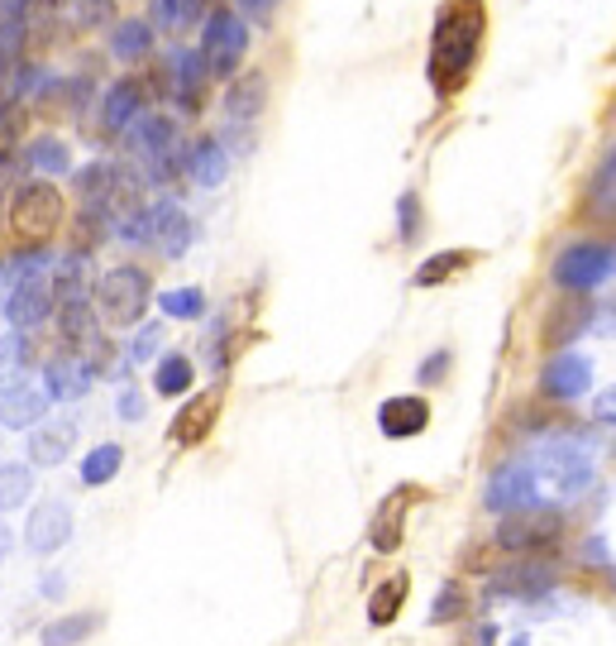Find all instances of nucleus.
Here are the masks:
<instances>
[{"label": "nucleus", "mask_w": 616, "mask_h": 646, "mask_svg": "<svg viewBox=\"0 0 616 646\" xmlns=\"http://www.w3.org/2000/svg\"><path fill=\"white\" fill-rule=\"evenodd\" d=\"M482 39V5L478 0H464V5H450L440 20V34H435V58H430V77L440 91H458L468 77V63L478 53Z\"/></svg>", "instance_id": "obj_1"}, {"label": "nucleus", "mask_w": 616, "mask_h": 646, "mask_svg": "<svg viewBox=\"0 0 616 646\" xmlns=\"http://www.w3.org/2000/svg\"><path fill=\"white\" fill-rule=\"evenodd\" d=\"M96 307H101V316L111 321V326H135L143 316V307H149V273L143 269H111L96 287Z\"/></svg>", "instance_id": "obj_2"}, {"label": "nucleus", "mask_w": 616, "mask_h": 646, "mask_svg": "<svg viewBox=\"0 0 616 646\" xmlns=\"http://www.w3.org/2000/svg\"><path fill=\"white\" fill-rule=\"evenodd\" d=\"M63 221V197L53 183H24L10 201V225L29 239H48Z\"/></svg>", "instance_id": "obj_3"}, {"label": "nucleus", "mask_w": 616, "mask_h": 646, "mask_svg": "<svg viewBox=\"0 0 616 646\" xmlns=\"http://www.w3.org/2000/svg\"><path fill=\"white\" fill-rule=\"evenodd\" d=\"M249 48V34H244V20L229 15V10H215L211 20H205V39H201V63L211 77H229V72L239 67V58H244Z\"/></svg>", "instance_id": "obj_4"}, {"label": "nucleus", "mask_w": 616, "mask_h": 646, "mask_svg": "<svg viewBox=\"0 0 616 646\" xmlns=\"http://www.w3.org/2000/svg\"><path fill=\"white\" fill-rule=\"evenodd\" d=\"M564 518L554 508H530V512H512L502 526H498V546L502 550H536V546H550L560 536Z\"/></svg>", "instance_id": "obj_5"}, {"label": "nucleus", "mask_w": 616, "mask_h": 646, "mask_svg": "<svg viewBox=\"0 0 616 646\" xmlns=\"http://www.w3.org/2000/svg\"><path fill=\"white\" fill-rule=\"evenodd\" d=\"M602 278H612V245H574L554 259L560 287H598Z\"/></svg>", "instance_id": "obj_6"}, {"label": "nucleus", "mask_w": 616, "mask_h": 646, "mask_svg": "<svg viewBox=\"0 0 616 646\" xmlns=\"http://www.w3.org/2000/svg\"><path fill=\"white\" fill-rule=\"evenodd\" d=\"M48 311H53V278L43 273V263H34V273H24L10 297V321H15V331H39Z\"/></svg>", "instance_id": "obj_7"}, {"label": "nucleus", "mask_w": 616, "mask_h": 646, "mask_svg": "<svg viewBox=\"0 0 616 646\" xmlns=\"http://www.w3.org/2000/svg\"><path fill=\"white\" fill-rule=\"evenodd\" d=\"M536 474H545L560 494H578V488H588V479H593V455L583 446H550L545 455L536 460Z\"/></svg>", "instance_id": "obj_8"}, {"label": "nucleus", "mask_w": 616, "mask_h": 646, "mask_svg": "<svg viewBox=\"0 0 616 646\" xmlns=\"http://www.w3.org/2000/svg\"><path fill=\"white\" fill-rule=\"evenodd\" d=\"M554 570L550 560H521V566H506L498 580L488 584V598L498 594V598H540V594H550L554 589Z\"/></svg>", "instance_id": "obj_9"}, {"label": "nucleus", "mask_w": 616, "mask_h": 646, "mask_svg": "<svg viewBox=\"0 0 616 646\" xmlns=\"http://www.w3.org/2000/svg\"><path fill=\"white\" fill-rule=\"evenodd\" d=\"M143 231H149L143 239L159 245L167 259L187 254V245H191V221H187L183 207H173V201H159L153 211H143Z\"/></svg>", "instance_id": "obj_10"}, {"label": "nucleus", "mask_w": 616, "mask_h": 646, "mask_svg": "<svg viewBox=\"0 0 616 646\" xmlns=\"http://www.w3.org/2000/svg\"><path fill=\"white\" fill-rule=\"evenodd\" d=\"M536 484H540L536 464H506V470H498L492 474V484H488V508L521 512V508L536 502Z\"/></svg>", "instance_id": "obj_11"}, {"label": "nucleus", "mask_w": 616, "mask_h": 646, "mask_svg": "<svg viewBox=\"0 0 616 646\" xmlns=\"http://www.w3.org/2000/svg\"><path fill=\"white\" fill-rule=\"evenodd\" d=\"M67 536H72V512H67V502H58V498L39 502L29 526H24V542H29L34 556H53Z\"/></svg>", "instance_id": "obj_12"}, {"label": "nucleus", "mask_w": 616, "mask_h": 646, "mask_svg": "<svg viewBox=\"0 0 616 646\" xmlns=\"http://www.w3.org/2000/svg\"><path fill=\"white\" fill-rule=\"evenodd\" d=\"M426 422H430L426 398H388L378 407V426H382V436H392V440L416 436V431H426Z\"/></svg>", "instance_id": "obj_13"}, {"label": "nucleus", "mask_w": 616, "mask_h": 646, "mask_svg": "<svg viewBox=\"0 0 616 646\" xmlns=\"http://www.w3.org/2000/svg\"><path fill=\"white\" fill-rule=\"evenodd\" d=\"M588 383H593V364H588L583 355H560L545 369V393H550V398H560V402L588 393Z\"/></svg>", "instance_id": "obj_14"}, {"label": "nucleus", "mask_w": 616, "mask_h": 646, "mask_svg": "<svg viewBox=\"0 0 616 646\" xmlns=\"http://www.w3.org/2000/svg\"><path fill=\"white\" fill-rule=\"evenodd\" d=\"M143 101H149V87H143V77L115 82V87L105 91V125H111V129H125L129 120H139Z\"/></svg>", "instance_id": "obj_15"}, {"label": "nucleus", "mask_w": 616, "mask_h": 646, "mask_svg": "<svg viewBox=\"0 0 616 646\" xmlns=\"http://www.w3.org/2000/svg\"><path fill=\"white\" fill-rule=\"evenodd\" d=\"M263 101H268V82H263V72H249V77H239L235 87L225 91V115L235 120V125H244V120L263 115Z\"/></svg>", "instance_id": "obj_16"}, {"label": "nucleus", "mask_w": 616, "mask_h": 646, "mask_svg": "<svg viewBox=\"0 0 616 646\" xmlns=\"http://www.w3.org/2000/svg\"><path fill=\"white\" fill-rule=\"evenodd\" d=\"M215 407H221V398H215V393H201V398H191L187 412L173 422V440H183V446H197L205 431H211V422H215Z\"/></svg>", "instance_id": "obj_17"}, {"label": "nucleus", "mask_w": 616, "mask_h": 646, "mask_svg": "<svg viewBox=\"0 0 616 646\" xmlns=\"http://www.w3.org/2000/svg\"><path fill=\"white\" fill-rule=\"evenodd\" d=\"M72 440H77V426H72V422H48V426H39V431H34V440H29L34 464H58L72 450Z\"/></svg>", "instance_id": "obj_18"}, {"label": "nucleus", "mask_w": 616, "mask_h": 646, "mask_svg": "<svg viewBox=\"0 0 616 646\" xmlns=\"http://www.w3.org/2000/svg\"><path fill=\"white\" fill-rule=\"evenodd\" d=\"M48 388H53V398H81V393L91 388L87 359H58V364L48 369Z\"/></svg>", "instance_id": "obj_19"}, {"label": "nucleus", "mask_w": 616, "mask_h": 646, "mask_svg": "<svg viewBox=\"0 0 616 646\" xmlns=\"http://www.w3.org/2000/svg\"><path fill=\"white\" fill-rule=\"evenodd\" d=\"M43 412H48V398L43 393H34V388L5 393V402H0V422L5 426H34Z\"/></svg>", "instance_id": "obj_20"}, {"label": "nucleus", "mask_w": 616, "mask_h": 646, "mask_svg": "<svg viewBox=\"0 0 616 646\" xmlns=\"http://www.w3.org/2000/svg\"><path fill=\"white\" fill-rule=\"evenodd\" d=\"M187 167H191V177H197L201 187H221V183H225L229 159H225V149H221L215 139H201V144H197V153L187 159Z\"/></svg>", "instance_id": "obj_21"}, {"label": "nucleus", "mask_w": 616, "mask_h": 646, "mask_svg": "<svg viewBox=\"0 0 616 646\" xmlns=\"http://www.w3.org/2000/svg\"><path fill=\"white\" fill-rule=\"evenodd\" d=\"M96 628H101V618H96V613L58 618V622H48V628H43V646H81Z\"/></svg>", "instance_id": "obj_22"}, {"label": "nucleus", "mask_w": 616, "mask_h": 646, "mask_svg": "<svg viewBox=\"0 0 616 646\" xmlns=\"http://www.w3.org/2000/svg\"><path fill=\"white\" fill-rule=\"evenodd\" d=\"M115 58H125V63H135V58H143L153 48V29H149V20H125L115 29Z\"/></svg>", "instance_id": "obj_23"}, {"label": "nucleus", "mask_w": 616, "mask_h": 646, "mask_svg": "<svg viewBox=\"0 0 616 646\" xmlns=\"http://www.w3.org/2000/svg\"><path fill=\"white\" fill-rule=\"evenodd\" d=\"M201 0H153V24L159 29H173V34H183L187 24H197L201 20Z\"/></svg>", "instance_id": "obj_24"}, {"label": "nucleus", "mask_w": 616, "mask_h": 646, "mask_svg": "<svg viewBox=\"0 0 616 646\" xmlns=\"http://www.w3.org/2000/svg\"><path fill=\"white\" fill-rule=\"evenodd\" d=\"M29 488H34L29 464H0V512L20 508V502L29 498Z\"/></svg>", "instance_id": "obj_25"}, {"label": "nucleus", "mask_w": 616, "mask_h": 646, "mask_svg": "<svg viewBox=\"0 0 616 646\" xmlns=\"http://www.w3.org/2000/svg\"><path fill=\"white\" fill-rule=\"evenodd\" d=\"M153 388L163 393V398H183L191 388V359L187 355H167L159 364V378H153Z\"/></svg>", "instance_id": "obj_26"}, {"label": "nucleus", "mask_w": 616, "mask_h": 646, "mask_svg": "<svg viewBox=\"0 0 616 646\" xmlns=\"http://www.w3.org/2000/svg\"><path fill=\"white\" fill-rule=\"evenodd\" d=\"M173 139H177V129H173V120H163V115H149L143 125L135 129V149L139 153H163V149H173Z\"/></svg>", "instance_id": "obj_27"}, {"label": "nucleus", "mask_w": 616, "mask_h": 646, "mask_svg": "<svg viewBox=\"0 0 616 646\" xmlns=\"http://www.w3.org/2000/svg\"><path fill=\"white\" fill-rule=\"evenodd\" d=\"M24 378V340L20 335H0V393H15Z\"/></svg>", "instance_id": "obj_28"}, {"label": "nucleus", "mask_w": 616, "mask_h": 646, "mask_svg": "<svg viewBox=\"0 0 616 646\" xmlns=\"http://www.w3.org/2000/svg\"><path fill=\"white\" fill-rule=\"evenodd\" d=\"M402 508H406V494H397V498H388V508H382V518L373 522V546L378 550H397V542H402Z\"/></svg>", "instance_id": "obj_29"}, {"label": "nucleus", "mask_w": 616, "mask_h": 646, "mask_svg": "<svg viewBox=\"0 0 616 646\" xmlns=\"http://www.w3.org/2000/svg\"><path fill=\"white\" fill-rule=\"evenodd\" d=\"M120 464H125V450L120 446H96L87 455V464H81V479H87V484H105V479L120 474Z\"/></svg>", "instance_id": "obj_30"}, {"label": "nucleus", "mask_w": 616, "mask_h": 646, "mask_svg": "<svg viewBox=\"0 0 616 646\" xmlns=\"http://www.w3.org/2000/svg\"><path fill=\"white\" fill-rule=\"evenodd\" d=\"M29 167H39V173H67L72 159H67V149H63V139H34L29 144Z\"/></svg>", "instance_id": "obj_31"}, {"label": "nucleus", "mask_w": 616, "mask_h": 646, "mask_svg": "<svg viewBox=\"0 0 616 646\" xmlns=\"http://www.w3.org/2000/svg\"><path fill=\"white\" fill-rule=\"evenodd\" d=\"M177 72H183V87H177V96H183V105L187 111H197L201 105V87H205V63H201V53H183V63H177Z\"/></svg>", "instance_id": "obj_32"}, {"label": "nucleus", "mask_w": 616, "mask_h": 646, "mask_svg": "<svg viewBox=\"0 0 616 646\" xmlns=\"http://www.w3.org/2000/svg\"><path fill=\"white\" fill-rule=\"evenodd\" d=\"M468 259H474V254H468V249H458V254H454V249H450V254H435L430 263H420L416 283H420V287H435V283H444V278H450L454 269H464Z\"/></svg>", "instance_id": "obj_33"}, {"label": "nucleus", "mask_w": 616, "mask_h": 646, "mask_svg": "<svg viewBox=\"0 0 616 646\" xmlns=\"http://www.w3.org/2000/svg\"><path fill=\"white\" fill-rule=\"evenodd\" d=\"M402 594H406V574H397V580H388L378 594H373L368 618H373V622H392V618H397V604H402Z\"/></svg>", "instance_id": "obj_34"}, {"label": "nucleus", "mask_w": 616, "mask_h": 646, "mask_svg": "<svg viewBox=\"0 0 616 646\" xmlns=\"http://www.w3.org/2000/svg\"><path fill=\"white\" fill-rule=\"evenodd\" d=\"M53 297L63 307H72V302H87V278H81V259H72V263H63V273H58V287H53Z\"/></svg>", "instance_id": "obj_35"}, {"label": "nucleus", "mask_w": 616, "mask_h": 646, "mask_svg": "<svg viewBox=\"0 0 616 646\" xmlns=\"http://www.w3.org/2000/svg\"><path fill=\"white\" fill-rule=\"evenodd\" d=\"M163 311H167V316L191 321V316H201V311H205V297L197 293V287H177V293H163Z\"/></svg>", "instance_id": "obj_36"}, {"label": "nucleus", "mask_w": 616, "mask_h": 646, "mask_svg": "<svg viewBox=\"0 0 616 646\" xmlns=\"http://www.w3.org/2000/svg\"><path fill=\"white\" fill-rule=\"evenodd\" d=\"M20 48H24V20L20 24H0V77L15 67Z\"/></svg>", "instance_id": "obj_37"}, {"label": "nucleus", "mask_w": 616, "mask_h": 646, "mask_svg": "<svg viewBox=\"0 0 616 646\" xmlns=\"http://www.w3.org/2000/svg\"><path fill=\"white\" fill-rule=\"evenodd\" d=\"M63 331H67V340H87V335H91V311H87V302L63 307Z\"/></svg>", "instance_id": "obj_38"}, {"label": "nucleus", "mask_w": 616, "mask_h": 646, "mask_svg": "<svg viewBox=\"0 0 616 646\" xmlns=\"http://www.w3.org/2000/svg\"><path fill=\"white\" fill-rule=\"evenodd\" d=\"M454 613H464V594H458L454 584H444L440 598H435V608H430V622H444V618H454Z\"/></svg>", "instance_id": "obj_39"}, {"label": "nucleus", "mask_w": 616, "mask_h": 646, "mask_svg": "<svg viewBox=\"0 0 616 646\" xmlns=\"http://www.w3.org/2000/svg\"><path fill=\"white\" fill-rule=\"evenodd\" d=\"M159 345H163V331H159V326L139 331V335H135V359L143 364V359H149V355H159Z\"/></svg>", "instance_id": "obj_40"}, {"label": "nucleus", "mask_w": 616, "mask_h": 646, "mask_svg": "<svg viewBox=\"0 0 616 646\" xmlns=\"http://www.w3.org/2000/svg\"><path fill=\"white\" fill-rule=\"evenodd\" d=\"M416 231H420V207H416V197H402V239H416Z\"/></svg>", "instance_id": "obj_41"}, {"label": "nucleus", "mask_w": 616, "mask_h": 646, "mask_svg": "<svg viewBox=\"0 0 616 646\" xmlns=\"http://www.w3.org/2000/svg\"><path fill=\"white\" fill-rule=\"evenodd\" d=\"M444 364H450V350L430 355V359H426V369H420V383H435V378H444Z\"/></svg>", "instance_id": "obj_42"}, {"label": "nucleus", "mask_w": 616, "mask_h": 646, "mask_svg": "<svg viewBox=\"0 0 616 646\" xmlns=\"http://www.w3.org/2000/svg\"><path fill=\"white\" fill-rule=\"evenodd\" d=\"M24 10H29V0H0V24H20Z\"/></svg>", "instance_id": "obj_43"}, {"label": "nucleus", "mask_w": 616, "mask_h": 646, "mask_svg": "<svg viewBox=\"0 0 616 646\" xmlns=\"http://www.w3.org/2000/svg\"><path fill=\"white\" fill-rule=\"evenodd\" d=\"M239 5H244L253 20H273V5H277V0H239Z\"/></svg>", "instance_id": "obj_44"}, {"label": "nucleus", "mask_w": 616, "mask_h": 646, "mask_svg": "<svg viewBox=\"0 0 616 646\" xmlns=\"http://www.w3.org/2000/svg\"><path fill=\"white\" fill-rule=\"evenodd\" d=\"M588 560L602 570V560H612V546H602V542H588Z\"/></svg>", "instance_id": "obj_45"}, {"label": "nucleus", "mask_w": 616, "mask_h": 646, "mask_svg": "<svg viewBox=\"0 0 616 646\" xmlns=\"http://www.w3.org/2000/svg\"><path fill=\"white\" fill-rule=\"evenodd\" d=\"M105 5H111V0H87V10H81V20H105Z\"/></svg>", "instance_id": "obj_46"}, {"label": "nucleus", "mask_w": 616, "mask_h": 646, "mask_svg": "<svg viewBox=\"0 0 616 646\" xmlns=\"http://www.w3.org/2000/svg\"><path fill=\"white\" fill-rule=\"evenodd\" d=\"M120 412H125V417H139V398H135V393H125V402H120Z\"/></svg>", "instance_id": "obj_47"}, {"label": "nucleus", "mask_w": 616, "mask_h": 646, "mask_svg": "<svg viewBox=\"0 0 616 646\" xmlns=\"http://www.w3.org/2000/svg\"><path fill=\"white\" fill-rule=\"evenodd\" d=\"M492 637H498V628H482V632H478V637H474V646H488Z\"/></svg>", "instance_id": "obj_48"}, {"label": "nucleus", "mask_w": 616, "mask_h": 646, "mask_svg": "<svg viewBox=\"0 0 616 646\" xmlns=\"http://www.w3.org/2000/svg\"><path fill=\"white\" fill-rule=\"evenodd\" d=\"M10 556V526H0V560Z\"/></svg>", "instance_id": "obj_49"}, {"label": "nucleus", "mask_w": 616, "mask_h": 646, "mask_svg": "<svg viewBox=\"0 0 616 646\" xmlns=\"http://www.w3.org/2000/svg\"><path fill=\"white\" fill-rule=\"evenodd\" d=\"M201 5H215V10H225V0H201Z\"/></svg>", "instance_id": "obj_50"}, {"label": "nucleus", "mask_w": 616, "mask_h": 646, "mask_svg": "<svg viewBox=\"0 0 616 646\" xmlns=\"http://www.w3.org/2000/svg\"><path fill=\"white\" fill-rule=\"evenodd\" d=\"M512 646H526V642H512Z\"/></svg>", "instance_id": "obj_51"}]
</instances>
